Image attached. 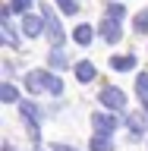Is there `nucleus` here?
Returning a JSON list of instances; mask_svg holds the SVG:
<instances>
[{
  "label": "nucleus",
  "instance_id": "nucleus-1",
  "mask_svg": "<svg viewBox=\"0 0 148 151\" xmlns=\"http://www.w3.org/2000/svg\"><path fill=\"white\" fill-rule=\"evenodd\" d=\"M38 120H41V110H38L32 101H25V104H22V123H25L28 139H32V142H41V129H38Z\"/></svg>",
  "mask_w": 148,
  "mask_h": 151
},
{
  "label": "nucleus",
  "instance_id": "nucleus-2",
  "mask_svg": "<svg viewBox=\"0 0 148 151\" xmlns=\"http://www.w3.org/2000/svg\"><path fill=\"white\" fill-rule=\"evenodd\" d=\"M41 16H44V22H47V38H51V44L60 47V44H63V28H60V22H57L54 9L44 3V6H41Z\"/></svg>",
  "mask_w": 148,
  "mask_h": 151
},
{
  "label": "nucleus",
  "instance_id": "nucleus-3",
  "mask_svg": "<svg viewBox=\"0 0 148 151\" xmlns=\"http://www.w3.org/2000/svg\"><path fill=\"white\" fill-rule=\"evenodd\" d=\"M92 126H95V132H98V135H104V139H110V132L117 129V126H120V120H117V116H110V113H92Z\"/></svg>",
  "mask_w": 148,
  "mask_h": 151
},
{
  "label": "nucleus",
  "instance_id": "nucleus-4",
  "mask_svg": "<svg viewBox=\"0 0 148 151\" xmlns=\"http://www.w3.org/2000/svg\"><path fill=\"white\" fill-rule=\"evenodd\" d=\"M98 101H101L107 110H123V107H126V94H123L117 85H107V88L101 91V98H98Z\"/></svg>",
  "mask_w": 148,
  "mask_h": 151
},
{
  "label": "nucleus",
  "instance_id": "nucleus-5",
  "mask_svg": "<svg viewBox=\"0 0 148 151\" xmlns=\"http://www.w3.org/2000/svg\"><path fill=\"white\" fill-rule=\"evenodd\" d=\"M47 85H51V73H44V69H32V73L25 76V88H28L32 94L44 91Z\"/></svg>",
  "mask_w": 148,
  "mask_h": 151
},
{
  "label": "nucleus",
  "instance_id": "nucleus-6",
  "mask_svg": "<svg viewBox=\"0 0 148 151\" xmlns=\"http://www.w3.org/2000/svg\"><path fill=\"white\" fill-rule=\"evenodd\" d=\"M44 19H38V16H32V13H25V16H22V35L25 38H38L41 35V32H44Z\"/></svg>",
  "mask_w": 148,
  "mask_h": 151
},
{
  "label": "nucleus",
  "instance_id": "nucleus-7",
  "mask_svg": "<svg viewBox=\"0 0 148 151\" xmlns=\"http://www.w3.org/2000/svg\"><path fill=\"white\" fill-rule=\"evenodd\" d=\"M101 38H104V41H110V44H117V41L123 38L120 22H117V19H104V22H101Z\"/></svg>",
  "mask_w": 148,
  "mask_h": 151
},
{
  "label": "nucleus",
  "instance_id": "nucleus-8",
  "mask_svg": "<svg viewBox=\"0 0 148 151\" xmlns=\"http://www.w3.org/2000/svg\"><path fill=\"white\" fill-rule=\"evenodd\" d=\"M110 66L117 69V73H126V69H136V57H132V54H117V57H110Z\"/></svg>",
  "mask_w": 148,
  "mask_h": 151
},
{
  "label": "nucleus",
  "instance_id": "nucleus-9",
  "mask_svg": "<svg viewBox=\"0 0 148 151\" xmlns=\"http://www.w3.org/2000/svg\"><path fill=\"white\" fill-rule=\"evenodd\" d=\"M126 126L132 129V139H139L142 132H145V116H142V113H129V116H126Z\"/></svg>",
  "mask_w": 148,
  "mask_h": 151
},
{
  "label": "nucleus",
  "instance_id": "nucleus-10",
  "mask_svg": "<svg viewBox=\"0 0 148 151\" xmlns=\"http://www.w3.org/2000/svg\"><path fill=\"white\" fill-rule=\"evenodd\" d=\"M76 79H79V82H92L95 79V63H88V60L76 63Z\"/></svg>",
  "mask_w": 148,
  "mask_h": 151
},
{
  "label": "nucleus",
  "instance_id": "nucleus-11",
  "mask_svg": "<svg viewBox=\"0 0 148 151\" xmlns=\"http://www.w3.org/2000/svg\"><path fill=\"white\" fill-rule=\"evenodd\" d=\"M73 38H76V44H92V38H95V32H92V25H76V32H73Z\"/></svg>",
  "mask_w": 148,
  "mask_h": 151
},
{
  "label": "nucleus",
  "instance_id": "nucleus-12",
  "mask_svg": "<svg viewBox=\"0 0 148 151\" xmlns=\"http://www.w3.org/2000/svg\"><path fill=\"white\" fill-rule=\"evenodd\" d=\"M132 28H136L139 35H148V9L136 13V19H132Z\"/></svg>",
  "mask_w": 148,
  "mask_h": 151
},
{
  "label": "nucleus",
  "instance_id": "nucleus-13",
  "mask_svg": "<svg viewBox=\"0 0 148 151\" xmlns=\"http://www.w3.org/2000/svg\"><path fill=\"white\" fill-rule=\"evenodd\" d=\"M47 63H51V69H66V57L60 54V50H51V54H47Z\"/></svg>",
  "mask_w": 148,
  "mask_h": 151
},
{
  "label": "nucleus",
  "instance_id": "nucleus-14",
  "mask_svg": "<svg viewBox=\"0 0 148 151\" xmlns=\"http://www.w3.org/2000/svg\"><path fill=\"white\" fill-rule=\"evenodd\" d=\"M88 148H92V151H113V145H110V139H104V135H95V139L88 142Z\"/></svg>",
  "mask_w": 148,
  "mask_h": 151
},
{
  "label": "nucleus",
  "instance_id": "nucleus-15",
  "mask_svg": "<svg viewBox=\"0 0 148 151\" xmlns=\"http://www.w3.org/2000/svg\"><path fill=\"white\" fill-rule=\"evenodd\" d=\"M136 94H139L142 101L148 104V76H145V73H142L139 79H136Z\"/></svg>",
  "mask_w": 148,
  "mask_h": 151
},
{
  "label": "nucleus",
  "instance_id": "nucleus-16",
  "mask_svg": "<svg viewBox=\"0 0 148 151\" xmlns=\"http://www.w3.org/2000/svg\"><path fill=\"white\" fill-rule=\"evenodd\" d=\"M0 98H3L6 104H13V101L19 98V91H16V88H13L9 82H3V85H0Z\"/></svg>",
  "mask_w": 148,
  "mask_h": 151
},
{
  "label": "nucleus",
  "instance_id": "nucleus-17",
  "mask_svg": "<svg viewBox=\"0 0 148 151\" xmlns=\"http://www.w3.org/2000/svg\"><path fill=\"white\" fill-rule=\"evenodd\" d=\"M123 16H126V6L123 3H107V19H117L120 22Z\"/></svg>",
  "mask_w": 148,
  "mask_h": 151
},
{
  "label": "nucleus",
  "instance_id": "nucleus-18",
  "mask_svg": "<svg viewBox=\"0 0 148 151\" xmlns=\"http://www.w3.org/2000/svg\"><path fill=\"white\" fill-rule=\"evenodd\" d=\"M28 6H32V0H9V13H22L25 16Z\"/></svg>",
  "mask_w": 148,
  "mask_h": 151
},
{
  "label": "nucleus",
  "instance_id": "nucleus-19",
  "mask_svg": "<svg viewBox=\"0 0 148 151\" xmlns=\"http://www.w3.org/2000/svg\"><path fill=\"white\" fill-rule=\"evenodd\" d=\"M57 6L63 9L66 16H76V13H79V3H76V0H57Z\"/></svg>",
  "mask_w": 148,
  "mask_h": 151
},
{
  "label": "nucleus",
  "instance_id": "nucleus-20",
  "mask_svg": "<svg viewBox=\"0 0 148 151\" xmlns=\"http://www.w3.org/2000/svg\"><path fill=\"white\" fill-rule=\"evenodd\" d=\"M47 91H51V94H60V91H63V82H60L57 76H51V85H47Z\"/></svg>",
  "mask_w": 148,
  "mask_h": 151
},
{
  "label": "nucleus",
  "instance_id": "nucleus-21",
  "mask_svg": "<svg viewBox=\"0 0 148 151\" xmlns=\"http://www.w3.org/2000/svg\"><path fill=\"white\" fill-rule=\"evenodd\" d=\"M51 151H76L73 145H60V142H57V145H51Z\"/></svg>",
  "mask_w": 148,
  "mask_h": 151
},
{
  "label": "nucleus",
  "instance_id": "nucleus-22",
  "mask_svg": "<svg viewBox=\"0 0 148 151\" xmlns=\"http://www.w3.org/2000/svg\"><path fill=\"white\" fill-rule=\"evenodd\" d=\"M3 151H13V145H3Z\"/></svg>",
  "mask_w": 148,
  "mask_h": 151
},
{
  "label": "nucleus",
  "instance_id": "nucleus-23",
  "mask_svg": "<svg viewBox=\"0 0 148 151\" xmlns=\"http://www.w3.org/2000/svg\"><path fill=\"white\" fill-rule=\"evenodd\" d=\"M145 116H148V104H145Z\"/></svg>",
  "mask_w": 148,
  "mask_h": 151
}]
</instances>
